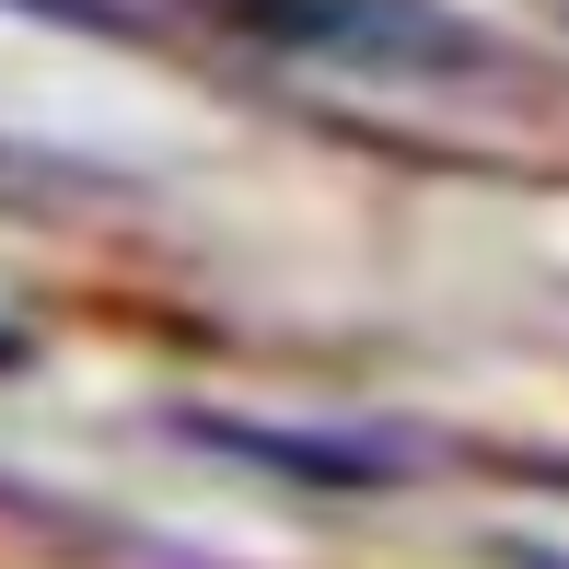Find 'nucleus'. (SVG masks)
I'll list each match as a JSON object with an SVG mask.
<instances>
[{"label":"nucleus","instance_id":"1","mask_svg":"<svg viewBox=\"0 0 569 569\" xmlns=\"http://www.w3.org/2000/svg\"><path fill=\"white\" fill-rule=\"evenodd\" d=\"M256 36L315 47V59H383V70H465L488 59L477 23L430 12V0H232Z\"/></svg>","mask_w":569,"mask_h":569},{"label":"nucleus","instance_id":"2","mask_svg":"<svg viewBox=\"0 0 569 569\" xmlns=\"http://www.w3.org/2000/svg\"><path fill=\"white\" fill-rule=\"evenodd\" d=\"M187 442H210L232 465H268V477H315V488H396L419 453L396 442H338V430H279V419H221V407H187Z\"/></svg>","mask_w":569,"mask_h":569},{"label":"nucleus","instance_id":"3","mask_svg":"<svg viewBox=\"0 0 569 569\" xmlns=\"http://www.w3.org/2000/svg\"><path fill=\"white\" fill-rule=\"evenodd\" d=\"M511 558H523V569H569V558H547V547H511Z\"/></svg>","mask_w":569,"mask_h":569}]
</instances>
